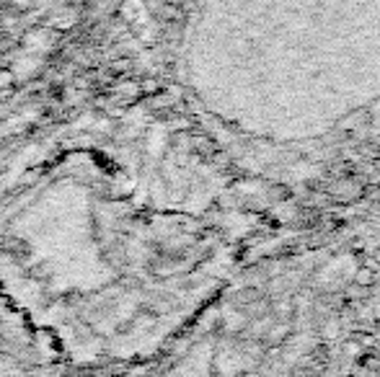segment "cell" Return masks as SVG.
<instances>
[{"label": "cell", "mask_w": 380, "mask_h": 377, "mask_svg": "<svg viewBox=\"0 0 380 377\" xmlns=\"http://www.w3.org/2000/svg\"><path fill=\"white\" fill-rule=\"evenodd\" d=\"M29 47L31 50H50L52 47V42H55V36L50 34V31H44V29H39V31H34V34H29Z\"/></svg>", "instance_id": "cell-2"}, {"label": "cell", "mask_w": 380, "mask_h": 377, "mask_svg": "<svg viewBox=\"0 0 380 377\" xmlns=\"http://www.w3.org/2000/svg\"><path fill=\"white\" fill-rule=\"evenodd\" d=\"M13 78H16V72H11V70H0V88H8L11 83H13Z\"/></svg>", "instance_id": "cell-4"}, {"label": "cell", "mask_w": 380, "mask_h": 377, "mask_svg": "<svg viewBox=\"0 0 380 377\" xmlns=\"http://www.w3.org/2000/svg\"><path fill=\"white\" fill-rule=\"evenodd\" d=\"M72 23H75V13L72 11H63L60 16L52 18V26H58V29H70Z\"/></svg>", "instance_id": "cell-3"}, {"label": "cell", "mask_w": 380, "mask_h": 377, "mask_svg": "<svg viewBox=\"0 0 380 377\" xmlns=\"http://www.w3.org/2000/svg\"><path fill=\"white\" fill-rule=\"evenodd\" d=\"M187 72L236 135L326 140L380 106V0H202Z\"/></svg>", "instance_id": "cell-1"}]
</instances>
